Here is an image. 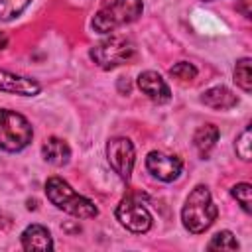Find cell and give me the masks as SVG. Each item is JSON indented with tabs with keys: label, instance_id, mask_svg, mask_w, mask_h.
Instances as JSON below:
<instances>
[{
	"label": "cell",
	"instance_id": "ffe728a7",
	"mask_svg": "<svg viewBox=\"0 0 252 252\" xmlns=\"http://www.w3.org/2000/svg\"><path fill=\"white\" fill-rule=\"evenodd\" d=\"M169 75L181 83H187V81H193L197 77V67L189 61H179L169 69Z\"/></svg>",
	"mask_w": 252,
	"mask_h": 252
},
{
	"label": "cell",
	"instance_id": "ac0fdd59",
	"mask_svg": "<svg viewBox=\"0 0 252 252\" xmlns=\"http://www.w3.org/2000/svg\"><path fill=\"white\" fill-rule=\"evenodd\" d=\"M230 195L236 199V203L242 207V211L246 213V215H250L252 213V199H250V195H252V187H250V183H236V185H232L230 187Z\"/></svg>",
	"mask_w": 252,
	"mask_h": 252
},
{
	"label": "cell",
	"instance_id": "9c48e42d",
	"mask_svg": "<svg viewBox=\"0 0 252 252\" xmlns=\"http://www.w3.org/2000/svg\"><path fill=\"white\" fill-rule=\"evenodd\" d=\"M138 87L156 104H165L171 100L169 85L165 83V79L158 71H142L138 75Z\"/></svg>",
	"mask_w": 252,
	"mask_h": 252
},
{
	"label": "cell",
	"instance_id": "44dd1931",
	"mask_svg": "<svg viewBox=\"0 0 252 252\" xmlns=\"http://www.w3.org/2000/svg\"><path fill=\"white\" fill-rule=\"evenodd\" d=\"M10 226V219L4 215V211L0 209V230H6Z\"/></svg>",
	"mask_w": 252,
	"mask_h": 252
},
{
	"label": "cell",
	"instance_id": "9a60e30c",
	"mask_svg": "<svg viewBox=\"0 0 252 252\" xmlns=\"http://www.w3.org/2000/svg\"><path fill=\"white\" fill-rule=\"evenodd\" d=\"M250 57H242L234 65V83L244 93H252V73H250Z\"/></svg>",
	"mask_w": 252,
	"mask_h": 252
},
{
	"label": "cell",
	"instance_id": "e0dca14e",
	"mask_svg": "<svg viewBox=\"0 0 252 252\" xmlns=\"http://www.w3.org/2000/svg\"><path fill=\"white\" fill-rule=\"evenodd\" d=\"M207 248L209 250H238L240 244H238L236 236L230 230H219L217 234H213Z\"/></svg>",
	"mask_w": 252,
	"mask_h": 252
},
{
	"label": "cell",
	"instance_id": "7a4b0ae2",
	"mask_svg": "<svg viewBox=\"0 0 252 252\" xmlns=\"http://www.w3.org/2000/svg\"><path fill=\"white\" fill-rule=\"evenodd\" d=\"M219 209L207 185H195L181 209V222L191 234H201L217 220Z\"/></svg>",
	"mask_w": 252,
	"mask_h": 252
},
{
	"label": "cell",
	"instance_id": "8992f818",
	"mask_svg": "<svg viewBox=\"0 0 252 252\" xmlns=\"http://www.w3.org/2000/svg\"><path fill=\"white\" fill-rule=\"evenodd\" d=\"M114 217L126 230H130L134 234H146L154 224L152 213L134 195H126L120 199V203L116 205Z\"/></svg>",
	"mask_w": 252,
	"mask_h": 252
},
{
	"label": "cell",
	"instance_id": "5b68a950",
	"mask_svg": "<svg viewBox=\"0 0 252 252\" xmlns=\"http://www.w3.org/2000/svg\"><path fill=\"white\" fill-rule=\"evenodd\" d=\"M33 128L30 120L10 108H0V150L16 154L30 146Z\"/></svg>",
	"mask_w": 252,
	"mask_h": 252
},
{
	"label": "cell",
	"instance_id": "30bf717a",
	"mask_svg": "<svg viewBox=\"0 0 252 252\" xmlns=\"http://www.w3.org/2000/svg\"><path fill=\"white\" fill-rule=\"evenodd\" d=\"M0 93L18 96H35L41 93V85L32 77H22L12 71L0 69Z\"/></svg>",
	"mask_w": 252,
	"mask_h": 252
},
{
	"label": "cell",
	"instance_id": "8fae6325",
	"mask_svg": "<svg viewBox=\"0 0 252 252\" xmlns=\"http://www.w3.org/2000/svg\"><path fill=\"white\" fill-rule=\"evenodd\" d=\"M22 248L24 250H53V236L47 230V226L43 224H30L24 228L22 236H20Z\"/></svg>",
	"mask_w": 252,
	"mask_h": 252
},
{
	"label": "cell",
	"instance_id": "277c9868",
	"mask_svg": "<svg viewBox=\"0 0 252 252\" xmlns=\"http://www.w3.org/2000/svg\"><path fill=\"white\" fill-rule=\"evenodd\" d=\"M136 55V43L122 33H108L104 39L89 49L91 61L102 71H112L124 63H130Z\"/></svg>",
	"mask_w": 252,
	"mask_h": 252
},
{
	"label": "cell",
	"instance_id": "6da1fadb",
	"mask_svg": "<svg viewBox=\"0 0 252 252\" xmlns=\"http://www.w3.org/2000/svg\"><path fill=\"white\" fill-rule=\"evenodd\" d=\"M45 195L51 205H55L59 211L75 217V219H94L98 217V207L89 197L77 193L63 177L53 175L45 181Z\"/></svg>",
	"mask_w": 252,
	"mask_h": 252
},
{
	"label": "cell",
	"instance_id": "7c38bea8",
	"mask_svg": "<svg viewBox=\"0 0 252 252\" xmlns=\"http://www.w3.org/2000/svg\"><path fill=\"white\" fill-rule=\"evenodd\" d=\"M201 102L213 110H230L238 104V96L224 85H217L211 87L207 91H203L201 94Z\"/></svg>",
	"mask_w": 252,
	"mask_h": 252
},
{
	"label": "cell",
	"instance_id": "4fadbf2b",
	"mask_svg": "<svg viewBox=\"0 0 252 252\" xmlns=\"http://www.w3.org/2000/svg\"><path fill=\"white\" fill-rule=\"evenodd\" d=\"M41 158L49 163V165H55V167H63L69 163L71 159V148L69 144L63 140V138H57V136H51L43 142L41 146Z\"/></svg>",
	"mask_w": 252,
	"mask_h": 252
},
{
	"label": "cell",
	"instance_id": "d6986e66",
	"mask_svg": "<svg viewBox=\"0 0 252 252\" xmlns=\"http://www.w3.org/2000/svg\"><path fill=\"white\" fill-rule=\"evenodd\" d=\"M250 142H252V134H250V126H246L234 140V152L242 161H250Z\"/></svg>",
	"mask_w": 252,
	"mask_h": 252
},
{
	"label": "cell",
	"instance_id": "7402d4cb",
	"mask_svg": "<svg viewBox=\"0 0 252 252\" xmlns=\"http://www.w3.org/2000/svg\"><path fill=\"white\" fill-rule=\"evenodd\" d=\"M242 4L238 6V10L244 14V18H250V10H248V4H250V0H240Z\"/></svg>",
	"mask_w": 252,
	"mask_h": 252
},
{
	"label": "cell",
	"instance_id": "2e32d148",
	"mask_svg": "<svg viewBox=\"0 0 252 252\" xmlns=\"http://www.w3.org/2000/svg\"><path fill=\"white\" fill-rule=\"evenodd\" d=\"M32 0H0V22H12L26 12Z\"/></svg>",
	"mask_w": 252,
	"mask_h": 252
},
{
	"label": "cell",
	"instance_id": "603a6c76",
	"mask_svg": "<svg viewBox=\"0 0 252 252\" xmlns=\"http://www.w3.org/2000/svg\"><path fill=\"white\" fill-rule=\"evenodd\" d=\"M8 41H10V37H8V33H6V32H0V51L8 47Z\"/></svg>",
	"mask_w": 252,
	"mask_h": 252
},
{
	"label": "cell",
	"instance_id": "5bb4252c",
	"mask_svg": "<svg viewBox=\"0 0 252 252\" xmlns=\"http://www.w3.org/2000/svg\"><path fill=\"white\" fill-rule=\"evenodd\" d=\"M219 136H220V132H219V128L215 124H203V126H199L195 130V134H193V146H195L197 154L203 159H207L211 156L213 148L219 142Z\"/></svg>",
	"mask_w": 252,
	"mask_h": 252
},
{
	"label": "cell",
	"instance_id": "3957f363",
	"mask_svg": "<svg viewBox=\"0 0 252 252\" xmlns=\"http://www.w3.org/2000/svg\"><path fill=\"white\" fill-rule=\"evenodd\" d=\"M144 12V0H106L94 14L91 26L96 33L108 35L122 26L136 22Z\"/></svg>",
	"mask_w": 252,
	"mask_h": 252
},
{
	"label": "cell",
	"instance_id": "52a82bcc",
	"mask_svg": "<svg viewBox=\"0 0 252 252\" xmlns=\"http://www.w3.org/2000/svg\"><path fill=\"white\" fill-rule=\"evenodd\" d=\"M106 159L122 181H130L132 169L136 163V148L132 140L124 136L110 138L106 144Z\"/></svg>",
	"mask_w": 252,
	"mask_h": 252
},
{
	"label": "cell",
	"instance_id": "ba28073f",
	"mask_svg": "<svg viewBox=\"0 0 252 252\" xmlns=\"http://www.w3.org/2000/svg\"><path fill=\"white\" fill-rule=\"evenodd\" d=\"M146 169L152 173V177H156L163 183H171L181 175L183 161L177 156H169V154L154 150L146 156Z\"/></svg>",
	"mask_w": 252,
	"mask_h": 252
},
{
	"label": "cell",
	"instance_id": "cb8c5ba5",
	"mask_svg": "<svg viewBox=\"0 0 252 252\" xmlns=\"http://www.w3.org/2000/svg\"><path fill=\"white\" fill-rule=\"evenodd\" d=\"M201 2H215V0H201Z\"/></svg>",
	"mask_w": 252,
	"mask_h": 252
}]
</instances>
